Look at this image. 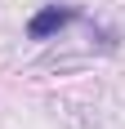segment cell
Returning <instances> with one entry per match:
<instances>
[{
    "mask_svg": "<svg viewBox=\"0 0 125 129\" xmlns=\"http://www.w3.org/2000/svg\"><path fill=\"white\" fill-rule=\"evenodd\" d=\"M72 22H76L72 5H45V9H36L27 18V40H54L62 27H72Z\"/></svg>",
    "mask_w": 125,
    "mask_h": 129,
    "instance_id": "1",
    "label": "cell"
}]
</instances>
